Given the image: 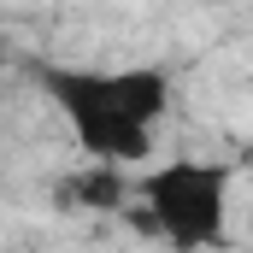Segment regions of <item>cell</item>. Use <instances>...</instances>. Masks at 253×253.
I'll list each match as a JSON object with an SVG mask.
<instances>
[{"mask_svg": "<svg viewBox=\"0 0 253 253\" xmlns=\"http://www.w3.org/2000/svg\"><path fill=\"white\" fill-rule=\"evenodd\" d=\"M230 183L224 159H165L135 183L141 224L171 248H218L230 236Z\"/></svg>", "mask_w": 253, "mask_h": 253, "instance_id": "cell-2", "label": "cell"}, {"mask_svg": "<svg viewBox=\"0 0 253 253\" xmlns=\"http://www.w3.org/2000/svg\"><path fill=\"white\" fill-rule=\"evenodd\" d=\"M36 83L88 159L100 165L153 159V135L171 112V77L159 65H124V71L36 65Z\"/></svg>", "mask_w": 253, "mask_h": 253, "instance_id": "cell-1", "label": "cell"}]
</instances>
